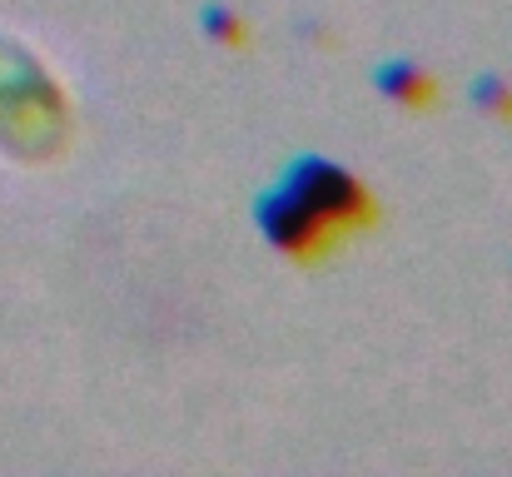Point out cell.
Here are the masks:
<instances>
[{"mask_svg":"<svg viewBox=\"0 0 512 477\" xmlns=\"http://www.w3.org/2000/svg\"><path fill=\"white\" fill-rule=\"evenodd\" d=\"M373 219V194L353 169H343L324 155H299L269 194L254 204L259 234L289 254V259H314L334 244V234H348Z\"/></svg>","mask_w":512,"mask_h":477,"instance_id":"obj_1","label":"cell"},{"mask_svg":"<svg viewBox=\"0 0 512 477\" xmlns=\"http://www.w3.org/2000/svg\"><path fill=\"white\" fill-rule=\"evenodd\" d=\"M65 125L55 80L35 65L25 45L0 35V150L20 159L50 155Z\"/></svg>","mask_w":512,"mask_h":477,"instance_id":"obj_2","label":"cell"},{"mask_svg":"<svg viewBox=\"0 0 512 477\" xmlns=\"http://www.w3.org/2000/svg\"><path fill=\"white\" fill-rule=\"evenodd\" d=\"M378 90H383L393 105H408V110H418V105L433 100V80H428V70L413 65V60H388V65H378Z\"/></svg>","mask_w":512,"mask_h":477,"instance_id":"obj_3","label":"cell"},{"mask_svg":"<svg viewBox=\"0 0 512 477\" xmlns=\"http://www.w3.org/2000/svg\"><path fill=\"white\" fill-rule=\"evenodd\" d=\"M199 25H204V35L219 40V45H239V40H244V20H239V10L224 5V0H209V5L199 10Z\"/></svg>","mask_w":512,"mask_h":477,"instance_id":"obj_4","label":"cell"},{"mask_svg":"<svg viewBox=\"0 0 512 477\" xmlns=\"http://www.w3.org/2000/svg\"><path fill=\"white\" fill-rule=\"evenodd\" d=\"M473 100L488 115H512V85H503L498 75H478L473 80Z\"/></svg>","mask_w":512,"mask_h":477,"instance_id":"obj_5","label":"cell"}]
</instances>
